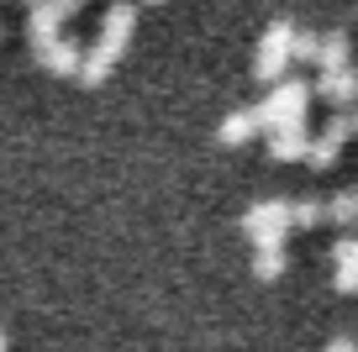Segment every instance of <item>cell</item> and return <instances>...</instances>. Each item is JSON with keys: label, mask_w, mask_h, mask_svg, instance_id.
<instances>
[{"label": "cell", "mask_w": 358, "mask_h": 352, "mask_svg": "<svg viewBox=\"0 0 358 352\" xmlns=\"http://www.w3.org/2000/svg\"><path fill=\"white\" fill-rule=\"evenodd\" d=\"M127 32H132V11H127V6H116V11L106 16L101 43H95V64H90V79H101V68H106V64H116V53H122Z\"/></svg>", "instance_id": "1"}, {"label": "cell", "mask_w": 358, "mask_h": 352, "mask_svg": "<svg viewBox=\"0 0 358 352\" xmlns=\"http://www.w3.org/2000/svg\"><path fill=\"white\" fill-rule=\"evenodd\" d=\"M285 210H290V205H258L253 221H248V231H253L258 242H280V237H285Z\"/></svg>", "instance_id": "2"}, {"label": "cell", "mask_w": 358, "mask_h": 352, "mask_svg": "<svg viewBox=\"0 0 358 352\" xmlns=\"http://www.w3.org/2000/svg\"><path fill=\"white\" fill-rule=\"evenodd\" d=\"M285 53H290V27H274V32L264 37V58H258V74H274V58L285 64Z\"/></svg>", "instance_id": "3"}, {"label": "cell", "mask_w": 358, "mask_h": 352, "mask_svg": "<svg viewBox=\"0 0 358 352\" xmlns=\"http://www.w3.org/2000/svg\"><path fill=\"white\" fill-rule=\"evenodd\" d=\"M337 263H343L337 284H343V289H358V242H343V247H337Z\"/></svg>", "instance_id": "4"}, {"label": "cell", "mask_w": 358, "mask_h": 352, "mask_svg": "<svg viewBox=\"0 0 358 352\" xmlns=\"http://www.w3.org/2000/svg\"><path fill=\"white\" fill-rule=\"evenodd\" d=\"M353 85H358V74H327L322 79L327 100H348V95H353Z\"/></svg>", "instance_id": "5"}, {"label": "cell", "mask_w": 358, "mask_h": 352, "mask_svg": "<svg viewBox=\"0 0 358 352\" xmlns=\"http://www.w3.org/2000/svg\"><path fill=\"white\" fill-rule=\"evenodd\" d=\"M274 153H285V158L306 153V132H301V126H285V137H274Z\"/></svg>", "instance_id": "6"}, {"label": "cell", "mask_w": 358, "mask_h": 352, "mask_svg": "<svg viewBox=\"0 0 358 352\" xmlns=\"http://www.w3.org/2000/svg\"><path fill=\"white\" fill-rule=\"evenodd\" d=\"M280 268H285V247L280 242H264V253H258V274H280Z\"/></svg>", "instance_id": "7"}, {"label": "cell", "mask_w": 358, "mask_h": 352, "mask_svg": "<svg viewBox=\"0 0 358 352\" xmlns=\"http://www.w3.org/2000/svg\"><path fill=\"white\" fill-rule=\"evenodd\" d=\"M285 216H290L295 226H316V221H322V205H316V200H301V205H290Z\"/></svg>", "instance_id": "8"}, {"label": "cell", "mask_w": 358, "mask_h": 352, "mask_svg": "<svg viewBox=\"0 0 358 352\" xmlns=\"http://www.w3.org/2000/svg\"><path fill=\"white\" fill-rule=\"evenodd\" d=\"M248 126H253V116H232V122H227V142H243V137H253V132H248Z\"/></svg>", "instance_id": "9"}, {"label": "cell", "mask_w": 358, "mask_h": 352, "mask_svg": "<svg viewBox=\"0 0 358 352\" xmlns=\"http://www.w3.org/2000/svg\"><path fill=\"white\" fill-rule=\"evenodd\" d=\"M332 352H353V337H337V342H332Z\"/></svg>", "instance_id": "10"}]
</instances>
